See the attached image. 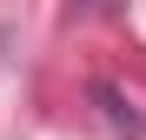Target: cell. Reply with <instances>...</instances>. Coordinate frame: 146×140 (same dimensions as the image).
I'll return each mask as SVG.
<instances>
[{"mask_svg":"<svg viewBox=\"0 0 146 140\" xmlns=\"http://www.w3.org/2000/svg\"><path fill=\"white\" fill-rule=\"evenodd\" d=\"M93 107L106 113V127H113V133H146V120L133 113V100H126L119 87H106V80H100V87H93Z\"/></svg>","mask_w":146,"mask_h":140,"instance_id":"obj_1","label":"cell"},{"mask_svg":"<svg viewBox=\"0 0 146 140\" xmlns=\"http://www.w3.org/2000/svg\"><path fill=\"white\" fill-rule=\"evenodd\" d=\"M80 7H86V13H106V7H119V0H80Z\"/></svg>","mask_w":146,"mask_h":140,"instance_id":"obj_2","label":"cell"}]
</instances>
